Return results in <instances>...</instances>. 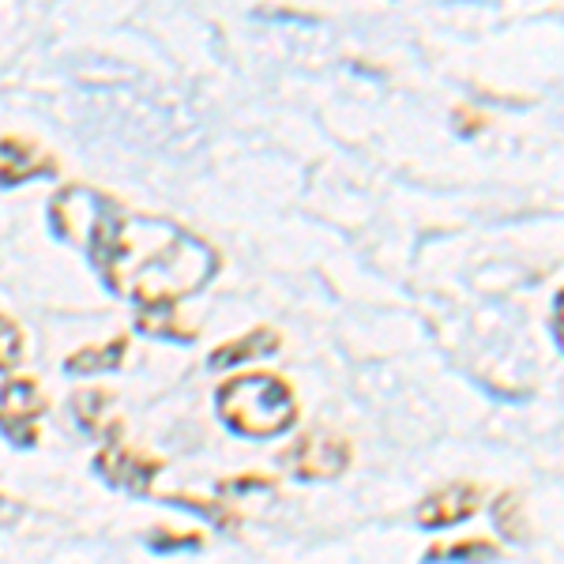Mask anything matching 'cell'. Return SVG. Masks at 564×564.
<instances>
[{
  "label": "cell",
  "mask_w": 564,
  "mask_h": 564,
  "mask_svg": "<svg viewBox=\"0 0 564 564\" xmlns=\"http://www.w3.org/2000/svg\"><path fill=\"white\" fill-rule=\"evenodd\" d=\"M42 411H45V399L39 384L34 380H12V384H4V391H0V433L12 444H20V448H31L39 441L34 422H39Z\"/></svg>",
  "instance_id": "277c9868"
},
{
  "label": "cell",
  "mask_w": 564,
  "mask_h": 564,
  "mask_svg": "<svg viewBox=\"0 0 564 564\" xmlns=\"http://www.w3.org/2000/svg\"><path fill=\"white\" fill-rule=\"evenodd\" d=\"M102 406L106 391H76V399H72V411H76L84 430H102Z\"/></svg>",
  "instance_id": "4fadbf2b"
},
{
  "label": "cell",
  "mask_w": 564,
  "mask_h": 564,
  "mask_svg": "<svg viewBox=\"0 0 564 564\" xmlns=\"http://www.w3.org/2000/svg\"><path fill=\"white\" fill-rule=\"evenodd\" d=\"M481 505V489L470 481H456V486H444L430 494L417 505V523L430 527V531H444V527L467 523Z\"/></svg>",
  "instance_id": "5b68a950"
},
{
  "label": "cell",
  "mask_w": 564,
  "mask_h": 564,
  "mask_svg": "<svg viewBox=\"0 0 564 564\" xmlns=\"http://www.w3.org/2000/svg\"><path fill=\"white\" fill-rule=\"evenodd\" d=\"M159 467H162L159 459H148L129 448H117V444H109L102 456L95 459L98 478H106L109 486H117V489H129V494H148Z\"/></svg>",
  "instance_id": "8992f818"
},
{
  "label": "cell",
  "mask_w": 564,
  "mask_h": 564,
  "mask_svg": "<svg viewBox=\"0 0 564 564\" xmlns=\"http://www.w3.org/2000/svg\"><path fill=\"white\" fill-rule=\"evenodd\" d=\"M57 174V162L42 154L34 143L23 140H0V188H15L31 177Z\"/></svg>",
  "instance_id": "52a82bcc"
},
{
  "label": "cell",
  "mask_w": 564,
  "mask_h": 564,
  "mask_svg": "<svg viewBox=\"0 0 564 564\" xmlns=\"http://www.w3.org/2000/svg\"><path fill=\"white\" fill-rule=\"evenodd\" d=\"M215 411L234 433L245 436H275L297 422L294 391L282 377L271 372H245L218 388Z\"/></svg>",
  "instance_id": "7a4b0ae2"
},
{
  "label": "cell",
  "mask_w": 564,
  "mask_h": 564,
  "mask_svg": "<svg viewBox=\"0 0 564 564\" xmlns=\"http://www.w3.org/2000/svg\"><path fill=\"white\" fill-rule=\"evenodd\" d=\"M20 361H23V332L20 324L0 313V372L15 369Z\"/></svg>",
  "instance_id": "7c38bea8"
},
{
  "label": "cell",
  "mask_w": 564,
  "mask_h": 564,
  "mask_svg": "<svg viewBox=\"0 0 564 564\" xmlns=\"http://www.w3.org/2000/svg\"><path fill=\"white\" fill-rule=\"evenodd\" d=\"M282 463L294 478L302 481H332L350 467V444L347 436H339L335 430H308L282 452Z\"/></svg>",
  "instance_id": "3957f363"
},
{
  "label": "cell",
  "mask_w": 564,
  "mask_h": 564,
  "mask_svg": "<svg viewBox=\"0 0 564 564\" xmlns=\"http://www.w3.org/2000/svg\"><path fill=\"white\" fill-rule=\"evenodd\" d=\"M279 350V335L268 332V327H257V332L241 335V339H230L223 343L218 350H212L207 366L212 369H234V366H249L257 358H268V354Z\"/></svg>",
  "instance_id": "ba28073f"
},
{
  "label": "cell",
  "mask_w": 564,
  "mask_h": 564,
  "mask_svg": "<svg viewBox=\"0 0 564 564\" xmlns=\"http://www.w3.org/2000/svg\"><path fill=\"white\" fill-rule=\"evenodd\" d=\"M494 523H497V531L505 534V539L523 542L527 539V527L520 520V497H516V494H500V500L494 505Z\"/></svg>",
  "instance_id": "8fae6325"
},
{
  "label": "cell",
  "mask_w": 564,
  "mask_h": 564,
  "mask_svg": "<svg viewBox=\"0 0 564 564\" xmlns=\"http://www.w3.org/2000/svg\"><path fill=\"white\" fill-rule=\"evenodd\" d=\"M500 550L494 542H456V545H433L425 553V564H441V561H452V564H486V561H497Z\"/></svg>",
  "instance_id": "30bf717a"
},
{
  "label": "cell",
  "mask_w": 564,
  "mask_h": 564,
  "mask_svg": "<svg viewBox=\"0 0 564 564\" xmlns=\"http://www.w3.org/2000/svg\"><path fill=\"white\" fill-rule=\"evenodd\" d=\"M124 350H129V339H109L106 347H87V350H76L68 358V372L84 377V372H106V369H117L124 361Z\"/></svg>",
  "instance_id": "9c48e42d"
},
{
  "label": "cell",
  "mask_w": 564,
  "mask_h": 564,
  "mask_svg": "<svg viewBox=\"0 0 564 564\" xmlns=\"http://www.w3.org/2000/svg\"><path fill=\"white\" fill-rule=\"evenodd\" d=\"M553 335H557V347L564 350V290L553 297Z\"/></svg>",
  "instance_id": "5bb4252c"
},
{
  "label": "cell",
  "mask_w": 564,
  "mask_h": 564,
  "mask_svg": "<svg viewBox=\"0 0 564 564\" xmlns=\"http://www.w3.org/2000/svg\"><path fill=\"white\" fill-rule=\"evenodd\" d=\"M50 223L87 252L90 268L113 294L143 308H174L212 282L218 257L212 245L166 218L132 215L95 188L72 185L50 199Z\"/></svg>",
  "instance_id": "6da1fadb"
}]
</instances>
